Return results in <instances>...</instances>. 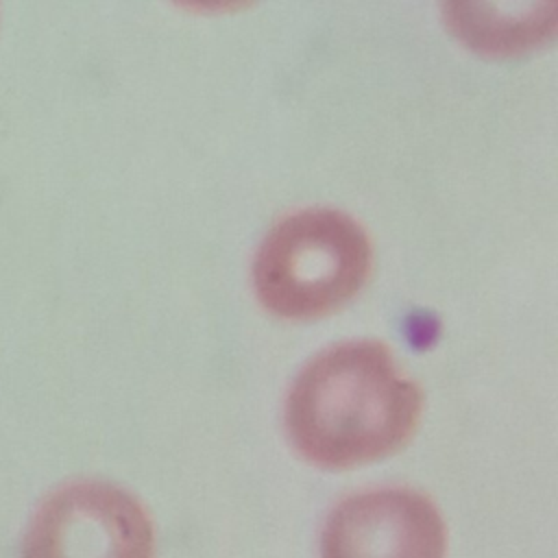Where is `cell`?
I'll use <instances>...</instances> for the list:
<instances>
[{"mask_svg": "<svg viewBox=\"0 0 558 558\" xmlns=\"http://www.w3.org/2000/svg\"><path fill=\"white\" fill-rule=\"evenodd\" d=\"M423 408L421 386L388 344L353 338L312 355L283 405L294 449L318 466H353L401 447Z\"/></svg>", "mask_w": 558, "mask_h": 558, "instance_id": "cell-1", "label": "cell"}, {"mask_svg": "<svg viewBox=\"0 0 558 558\" xmlns=\"http://www.w3.org/2000/svg\"><path fill=\"white\" fill-rule=\"evenodd\" d=\"M373 259L366 229L338 207H301L268 227L253 255L262 303L286 318L325 314L351 299Z\"/></svg>", "mask_w": 558, "mask_h": 558, "instance_id": "cell-2", "label": "cell"}, {"mask_svg": "<svg viewBox=\"0 0 558 558\" xmlns=\"http://www.w3.org/2000/svg\"><path fill=\"white\" fill-rule=\"evenodd\" d=\"M146 508L102 480H74L44 497L22 538V558H153Z\"/></svg>", "mask_w": 558, "mask_h": 558, "instance_id": "cell-3", "label": "cell"}, {"mask_svg": "<svg viewBox=\"0 0 558 558\" xmlns=\"http://www.w3.org/2000/svg\"><path fill=\"white\" fill-rule=\"evenodd\" d=\"M445 521L434 501L401 486L344 497L320 534V558H445Z\"/></svg>", "mask_w": 558, "mask_h": 558, "instance_id": "cell-4", "label": "cell"}, {"mask_svg": "<svg viewBox=\"0 0 558 558\" xmlns=\"http://www.w3.org/2000/svg\"><path fill=\"white\" fill-rule=\"evenodd\" d=\"M556 4H447V20L451 28L469 44L482 50L512 52L538 44L549 37L556 26Z\"/></svg>", "mask_w": 558, "mask_h": 558, "instance_id": "cell-5", "label": "cell"}]
</instances>
